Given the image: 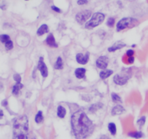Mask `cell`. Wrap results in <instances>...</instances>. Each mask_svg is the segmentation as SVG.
<instances>
[{
  "label": "cell",
  "instance_id": "19",
  "mask_svg": "<svg viewBox=\"0 0 148 139\" xmlns=\"http://www.w3.org/2000/svg\"><path fill=\"white\" fill-rule=\"evenodd\" d=\"M55 69H57V70H60V69H63V59L61 57H58L56 62H55Z\"/></svg>",
  "mask_w": 148,
  "mask_h": 139
},
{
  "label": "cell",
  "instance_id": "13",
  "mask_svg": "<svg viewBox=\"0 0 148 139\" xmlns=\"http://www.w3.org/2000/svg\"><path fill=\"white\" fill-rule=\"evenodd\" d=\"M49 32V27L46 24H43L41 25L37 30V35L38 36H42L44 34H46Z\"/></svg>",
  "mask_w": 148,
  "mask_h": 139
},
{
  "label": "cell",
  "instance_id": "15",
  "mask_svg": "<svg viewBox=\"0 0 148 139\" xmlns=\"http://www.w3.org/2000/svg\"><path fill=\"white\" fill-rule=\"evenodd\" d=\"M113 74V70L110 69H104L100 73V76L102 79H105L108 78L110 76H111Z\"/></svg>",
  "mask_w": 148,
  "mask_h": 139
},
{
  "label": "cell",
  "instance_id": "26",
  "mask_svg": "<svg viewBox=\"0 0 148 139\" xmlns=\"http://www.w3.org/2000/svg\"><path fill=\"white\" fill-rule=\"evenodd\" d=\"M145 120H146V118H145L144 116L142 117L140 119H139V120H137V125L139 126V127H142L144 125V123H145Z\"/></svg>",
  "mask_w": 148,
  "mask_h": 139
},
{
  "label": "cell",
  "instance_id": "25",
  "mask_svg": "<svg viewBox=\"0 0 148 139\" xmlns=\"http://www.w3.org/2000/svg\"><path fill=\"white\" fill-rule=\"evenodd\" d=\"M5 48H6L7 50H12V49L13 48V43H12V42L11 41V39H10L9 41H7V42L5 44Z\"/></svg>",
  "mask_w": 148,
  "mask_h": 139
},
{
  "label": "cell",
  "instance_id": "21",
  "mask_svg": "<svg viewBox=\"0 0 148 139\" xmlns=\"http://www.w3.org/2000/svg\"><path fill=\"white\" fill-rule=\"evenodd\" d=\"M108 130H109V131L110 132V133L112 135H115V133H116V125H115V124L113 123V122L109 123V125H108Z\"/></svg>",
  "mask_w": 148,
  "mask_h": 139
},
{
  "label": "cell",
  "instance_id": "37",
  "mask_svg": "<svg viewBox=\"0 0 148 139\" xmlns=\"http://www.w3.org/2000/svg\"><path fill=\"white\" fill-rule=\"evenodd\" d=\"M26 1H28V0H26Z\"/></svg>",
  "mask_w": 148,
  "mask_h": 139
},
{
  "label": "cell",
  "instance_id": "28",
  "mask_svg": "<svg viewBox=\"0 0 148 139\" xmlns=\"http://www.w3.org/2000/svg\"><path fill=\"white\" fill-rule=\"evenodd\" d=\"M13 78H14V80L16 82V83H21L20 82H21V76H20V74H14Z\"/></svg>",
  "mask_w": 148,
  "mask_h": 139
},
{
  "label": "cell",
  "instance_id": "34",
  "mask_svg": "<svg viewBox=\"0 0 148 139\" xmlns=\"http://www.w3.org/2000/svg\"><path fill=\"white\" fill-rule=\"evenodd\" d=\"M2 106H6L7 105V100H5V101H2Z\"/></svg>",
  "mask_w": 148,
  "mask_h": 139
},
{
  "label": "cell",
  "instance_id": "16",
  "mask_svg": "<svg viewBox=\"0 0 148 139\" xmlns=\"http://www.w3.org/2000/svg\"><path fill=\"white\" fill-rule=\"evenodd\" d=\"M57 117H59L60 118H64L66 115V109L65 108L64 106L60 105L57 107Z\"/></svg>",
  "mask_w": 148,
  "mask_h": 139
},
{
  "label": "cell",
  "instance_id": "14",
  "mask_svg": "<svg viewBox=\"0 0 148 139\" xmlns=\"http://www.w3.org/2000/svg\"><path fill=\"white\" fill-rule=\"evenodd\" d=\"M86 69L84 68H78L75 71V75L78 79H83L86 74Z\"/></svg>",
  "mask_w": 148,
  "mask_h": 139
},
{
  "label": "cell",
  "instance_id": "18",
  "mask_svg": "<svg viewBox=\"0 0 148 139\" xmlns=\"http://www.w3.org/2000/svg\"><path fill=\"white\" fill-rule=\"evenodd\" d=\"M23 88V85H22L21 83H16V84L12 88V94L15 95H17L20 90Z\"/></svg>",
  "mask_w": 148,
  "mask_h": 139
},
{
  "label": "cell",
  "instance_id": "7",
  "mask_svg": "<svg viewBox=\"0 0 148 139\" xmlns=\"http://www.w3.org/2000/svg\"><path fill=\"white\" fill-rule=\"evenodd\" d=\"M109 59L107 56H100L96 61V66L100 69H105L108 67Z\"/></svg>",
  "mask_w": 148,
  "mask_h": 139
},
{
  "label": "cell",
  "instance_id": "11",
  "mask_svg": "<svg viewBox=\"0 0 148 139\" xmlns=\"http://www.w3.org/2000/svg\"><path fill=\"white\" fill-rule=\"evenodd\" d=\"M126 47V44L125 43H123V42H120V41H118L117 42H115L114 44H113L111 47H110L108 48V51L109 52H115L118 50H120L123 47Z\"/></svg>",
  "mask_w": 148,
  "mask_h": 139
},
{
  "label": "cell",
  "instance_id": "3",
  "mask_svg": "<svg viewBox=\"0 0 148 139\" xmlns=\"http://www.w3.org/2000/svg\"><path fill=\"white\" fill-rule=\"evenodd\" d=\"M139 23V21L133 18H123L116 25V29L118 32L122 31L126 29H131L136 26Z\"/></svg>",
  "mask_w": 148,
  "mask_h": 139
},
{
  "label": "cell",
  "instance_id": "29",
  "mask_svg": "<svg viewBox=\"0 0 148 139\" xmlns=\"http://www.w3.org/2000/svg\"><path fill=\"white\" fill-rule=\"evenodd\" d=\"M134 54V51L132 50H127V52H126V55H127V57L133 56Z\"/></svg>",
  "mask_w": 148,
  "mask_h": 139
},
{
  "label": "cell",
  "instance_id": "8",
  "mask_svg": "<svg viewBox=\"0 0 148 139\" xmlns=\"http://www.w3.org/2000/svg\"><path fill=\"white\" fill-rule=\"evenodd\" d=\"M38 69L41 72V76L44 77V78H46L48 76V69L45 64V63L44 62V58L42 57H41L39 58V61L38 62Z\"/></svg>",
  "mask_w": 148,
  "mask_h": 139
},
{
  "label": "cell",
  "instance_id": "5",
  "mask_svg": "<svg viewBox=\"0 0 148 139\" xmlns=\"http://www.w3.org/2000/svg\"><path fill=\"white\" fill-rule=\"evenodd\" d=\"M130 76V74L126 72L123 73V74H116L113 76V82L118 85H124L126 84Z\"/></svg>",
  "mask_w": 148,
  "mask_h": 139
},
{
  "label": "cell",
  "instance_id": "17",
  "mask_svg": "<svg viewBox=\"0 0 148 139\" xmlns=\"http://www.w3.org/2000/svg\"><path fill=\"white\" fill-rule=\"evenodd\" d=\"M103 107V104L102 103H94V104H92L89 108V111L91 112H94L100 109Z\"/></svg>",
  "mask_w": 148,
  "mask_h": 139
},
{
  "label": "cell",
  "instance_id": "32",
  "mask_svg": "<svg viewBox=\"0 0 148 139\" xmlns=\"http://www.w3.org/2000/svg\"><path fill=\"white\" fill-rule=\"evenodd\" d=\"M51 8H52V10H54L55 12H57V13H61V10H60V9H59L58 7H57L56 6H54V5H53V6H52V7H51Z\"/></svg>",
  "mask_w": 148,
  "mask_h": 139
},
{
  "label": "cell",
  "instance_id": "6",
  "mask_svg": "<svg viewBox=\"0 0 148 139\" xmlns=\"http://www.w3.org/2000/svg\"><path fill=\"white\" fill-rule=\"evenodd\" d=\"M91 11L88 10H83V11H81L76 14V20L79 23L83 24L91 17Z\"/></svg>",
  "mask_w": 148,
  "mask_h": 139
},
{
  "label": "cell",
  "instance_id": "31",
  "mask_svg": "<svg viewBox=\"0 0 148 139\" xmlns=\"http://www.w3.org/2000/svg\"><path fill=\"white\" fill-rule=\"evenodd\" d=\"M88 2V0H78V5H85Z\"/></svg>",
  "mask_w": 148,
  "mask_h": 139
},
{
  "label": "cell",
  "instance_id": "9",
  "mask_svg": "<svg viewBox=\"0 0 148 139\" xmlns=\"http://www.w3.org/2000/svg\"><path fill=\"white\" fill-rule=\"evenodd\" d=\"M76 59L78 63L81 65H85L88 63L89 59V52H86V54L78 53L76 56Z\"/></svg>",
  "mask_w": 148,
  "mask_h": 139
},
{
  "label": "cell",
  "instance_id": "1",
  "mask_svg": "<svg viewBox=\"0 0 148 139\" xmlns=\"http://www.w3.org/2000/svg\"><path fill=\"white\" fill-rule=\"evenodd\" d=\"M71 125L73 133L78 139L87 138L94 130L93 122L81 110L77 111L72 115Z\"/></svg>",
  "mask_w": 148,
  "mask_h": 139
},
{
  "label": "cell",
  "instance_id": "35",
  "mask_svg": "<svg viewBox=\"0 0 148 139\" xmlns=\"http://www.w3.org/2000/svg\"><path fill=\"white\" fill-rule=\"evenodd\" d=\"M100 139H110V138H108L106 135H103V136H102L101 137V138Z\"/></svg>",
  "mask_w": 148,
  "mask_h": 139
},
{
  "label": "cell",
  "instance_id": "33",
  "mask_svg": "<svg viewBox=\"0 0 148 139\" xmlns=\"http://www.w3.org/2000/svg\"><path fill=\"white\" fill-rule=\"evenodd\" d=\"M3 116H4V114H3L2 110H1V109H0V120H1V119H2Z\"/></svg>",
  "mask_w": 148,
  "mask_h": 139
},
{
  "label": "cell",
  "instance_id": "20",
  "mask_svg": "<svg viewBox=\"0 0 148 139\" xmlns=\"http://www.w3.org/2000/svg\"><path fill=\"white\" fill-rule=\"evenodd\" d=\"M35 121L36 123H41L44 121V116L41 111H39L35 117Z\"/></svg>",
  "mask_w": 148,
  "mask_h": 139
},
{
  "label": "cell",
  "instance_id": "10",
  "mask_svg": "<svg viewBox=\"0 0 148 139\" xmlns=\"http://www.w3.org/2000/svg\"><path fill=\"white\" fill-rule=\"evenodd\" d=\"M45 43H46L48 46L50 47H55V48H56V47H58V45H57V44L56 43L55 39V37H54V36H53L52 34H49L47 36L46 39H45Z\"/></svg>",
  "mask_w": 148,
  "mask_h": 139
},
{
  "label": "cell",
  "instance_id": "36",
  "mask_svg": "<svg viewBox=\"0 0 148 139\" xmlns=\"http://www.w3.org/2000/svg\"><path fill=\"white\" fill-rule=\"evenodd\" d=\"M135 46H136V45H135V44H133V45H132V46H131V47H135Z\"/></svg>",
  "mask_w": 148,
  "mask_h": 139
},
{
  "label": "cell",
  "instance_id": "30",
  "mask_svg": "<svg viewBox=\"0 0 148 139\" xmlns=\"http://www.w3.org/2000/svg\"><path fill=\"white\" fill-rule=\"evenodd\" d=\"M134 62V56H131V57H128L127 58V63L129 64H132Z\"/></svg>",
  "mask_w": 148,
  "mask_h": 139
},
{
  "label": "cell",
  "instance_id": "4",
  "mask_svg": "<svg viewBox=\"0 0 148 139\" xmlns=\"http://www.w3.org/2000/svg\"><path fill=\"white\" fill-rule=\"evenodd\" d=\"M105 20V15L101 13H94L91 18L86 23L85 28L87 29H91L97 27V25H100Z\"/></svg>",
  "mask_w": 148,
  "mask_h": 139
},
{
  "label": "cell",
  "instance_id": "27",
  "mask_svg": "<svg viewBox=\"0 0 148 139\" xmlns=\"http://www.w3.org/2000/svg\"><path fill=\"white\" fill-rule=\"evenodd\" d=\"M115 18H109L107 21V25L109 27H113L115 24Z\"/></svg>",
  "mask_w": 148,
  "mask_h": 139
},
{
  "label": "cell",
  "instance_id": "24",
  "mask_svg": "<svg viewBox=\"0 0 148 139\" xmlns=\"http://www.w3.org/2000/svg\"><path fill=\"white\" fill-rule=\"evenodd\" d=\"M10 39V37L7 34H2L0 35V42L5 44L7 41H9Z\"/></svg>",
  "mask_w": 148,
  "mask_h": 139
},
{
  "label": "cell",
  "instance_id": "22",
  "mask_svg": "<svg viewBox=\"0 0 148 139\" xmlns=\"http://www.w3.org/2000/svg\"><path fill=\"white\" fill-rule=\"evenodd\" d=\"M129 135L134 138L138 139V138H141L143 136V133L142 132H133V133H129Z\"/></svg>",
  "mask_w": 148,
  "mask_h": 139
},
{
  "label": "cell",
  "instance_id": "2",
  "mask_svg": "<svg viewBox=\"0 0 148 139\" xmlns=\"http://www.w3.org/2000/svg\"><path fill=\"white\" fill-rule=\"evenodd\" d=\"M13 139H30L26 116H21L15 120L13 124Z\"/></svg>",
  "mask_w": 148,
  "mask_h": 139
},
{
  "label": "cell",
  "instance_id": "23",
  "mask_svg": "<svg viewBox=\"0 0 148 139\" xmlns=\"http://www.w3.org/2000/svg\"><path fill=\"white\" fill-rule=\"evenodd\" d=\"M111 98H112V100L114 103H121V98L120 97L117 95L116 93H112L111 95Z\"/></svg>",
  "mask_w": 148,
  "mask_h": 139
},
{
  "label": "cell",
  "instance_id": "12",
  "mask_svg": "<svg viewBox=\"0 0 148 139\" xmlns=\"http://www.w3.org/2000/svg\"><path fill=\"white\" fill-rule=\"evenodd\" d=\"M125 112V109L123 108L121 105L120 104H118L116 106H115L113 109H112V112H111V114L112 115H119V114H122L123 112Z\"/></svg>",
  "mask_w": 148,
  "mask_h": 139
}]
</instances>
